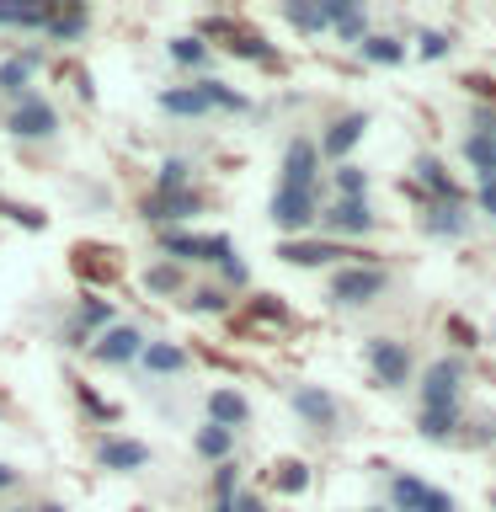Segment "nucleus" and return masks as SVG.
<instances>
[{
    "label": "nucleus",
    "instance_id": "a19ab883",
    "mask_svg": "<svg viewBox=\"0 0 496 512\" xmlns=\"http://www.w3.org/2000/svg\"><path fill=\"white\" fill-rule=\"evenodd\" d=\"M235 459L230 464H219V475H214V502H230V496H235Z\"/></svg>",
    "mask_w": 496,
    "mask_h": 512
},
{
    "label": "nucleus",
    "instance_id": "79ce46f5",
    "mask_svg": "<svg viewBox=\"0 0 496 512\" xmlns=\"http://www.w3.org/2000/svg\"><path fill=\"white\" fill-rule=\"evenodd\" d=\"M416 512H459V502L448 491H438V486H427V496H422V507Z\"/></svg>",
    "mask_w": 496,
    "mask_h": 512
},
{
    "label": "nucleus",
    "instance_id": "a211bd4d",
    "mask_svg": "<svg viewBox=\"0 0 496 512\" xmlns=\"http://www.w3.org/2000/svg\"><path fill=\"white\" fill-rule=\"evenodd\" d=\"M160 251H166V262H203L208 256V235H192V230H160Z\"/></svg>",
    "mask_w": 496,
    "mask_h": 512
},
{
    "label": "nucleus",
    "instance_id": "f03ea898",
    "mask_svg": "<svg viewBox=\"0 0 496 512\" xmlns=\"http://www.w3.org/2000/svg\"><path fill=\"white\" fill-rule=\"evenodd\" d=\"M363 358H368V374H374L379 390H406L411 384L416 358H411V347L400 342V336H374V342L363 347Z\"/></svg>",
    "mask_w": 496,
    "mask_h": 512
},
{
    "label": "nucleus",
    "instance_id": "412c9836",
    "mask_svg": "<svg viewBox=\"0 0 496 512\" xmlns=\"http://www.w3.org/2000/svg\"><path fill=\"white\" fill-rule=\"evenodd\" d=\"M192 448H198V459H208V464H230V454H235V432L208 422V427H198Z\"/></svg>",
    "mask_w": 496,
    "mask_h": 512
},
{
    "label": "nucleus",
    "instance_id": "58836bf2",
    "mask_svg": "<svg viewBox=\"0 0 496 512\" xmlns=\"http://www.w3.org/2000/svg\"><path fill=\"white\" fill-rule=\"evenodd\" d=\"M0 214H6V219H16V224H22V230H43V214H38V208H27V203H6V198H0Z\"/></svg>",
    "mask_w": 496,
    "mask_h": 512
},
{
    "label": "nucleus",
    "instance_id": "ddd939ff",
    "mask_svg": "<svg viewBox=\"0 0 496 512\" xmlns=\"http://www.w3.org/2000/svg\"><path fill=\"white\" fill-rule=\"evenodd\" d=\"M422 230L438 235V240L470 235V208H464V203H427L422 208Z\"/></svg>",
    "mask_w": 496,
    "mask_h": 512
},
{
    "label": "nucleus",
    "instance_id": "a878e982",
    "mask_svg": "<svg viewBox=\"0 0 496 512\" xmlns=\"http://www.w3.org/2000/svg\"><path fill=\"white\" fill-rule=\"evenodd\" d=\"M422 496H427L422 475H390V512H416Z\"/></svg>",
    "mask_w": 496,
    "mask_h": 512
},
{
    "label": "nucleus",
    "instance_id": "f8f14e48",
    "mask_svg": "<svg viewBox=\"0 0 496 512\" xmlns=\"http://www.w3.org/2000/svg\"><path fill=\"white\" fill-rule=\"evenodd\" d=\"M107 326H112V304H107V299H80L75 320L64 326V342H70V347H86V342H96Z\"/></svg>",
    "mask_w": 496,
    "mask_h": 512
},
{
    "label": "nucleus",
    "instance_id": "603ef678",
    "mask_svg": "<svg viewBox=\"0 0 496 512\" xmlns=\"http://www.w3.org/2000/svg\"><path fill=\"white\" fill-rule=\"evenodd\" d=\"M491 507H496V496H491Z\"/></svg>",
    "mask_w": 496,
    "mask_h": 512
},
{
    "label": "nucleus",
    "instance_id": "72a5a7b5",
    "mask_svg": "<svg viewBox=\"0 0 496 512\" xmlns=\"http://www.w3.org/2000/svg\"><path fill=\"white\" fill-rule=\"evenodd\" d=\"M198 91H203L208 112H214V107H224V112H246V96H240V91H230L224 80H198Z\"/></svg>",
    "mask_w": 496,
    "mask_h": 512
},
{
    "label": "nucleus",
    "instance_id": "bb28decb",
    "mask_svg": "<svg viewBox=\"0 0 496 512\" xmlns=\"http://www.w3.org/2000/svg\"><path fill=\"white\" fill-rule=\"evenodd\" d=\"M454 427H459V411H416V432L427 443H454Z\"/></svg>",
    "mask_w": 496,
    "mask_h": 512
},
{
    "label": "nucleus",
    "instance_id": "2f4dec72",
    "mask_svg": "<svg viewBox=\"0 0 496 512\" xmlns=\"http://www.w3.org/2000/svg\"><path fill=\"white\" fill-rule=\"evenodd\" d=\"M272 486H278L283 496L310 491V464H304V459H283V464H278V475H272Z\"/></svg>",
    "mask_w": 496,
    "mask_h": 512
},
{
    "label": "nucleus",
    "instance_id": "f257e3e1",
    "mask_svg": "<svg viewBox=\"0 0 496 512\" xmlns=\"http://www.w3.org/2000/svg\"><path fill=\"white\" fill-rule=\"evenodd\" d=\"M390 294V272L374 262H347L331 272V304L336 310H368L374 299Z\"/></svg>",
    "mask_w": 496,
    "mask_h": 512
},
{
    "label": "nucleus",
    "instance_id": "f704fd0d",
    "mask_svg": "<svg viewBox=\"0 0 496 512\" xmlns=\"http://www.w3.org/2000/svg\"><path fill=\"white\" fill-rule=\"evenodd\" d=\"M331 27H336V38H342V43L358 48V43L368 38V11H363V6H352V11L342 16V22H331Z\"/></svg>",
    "mask_w": 496,
    "mask_h": 512
},
{
    "label": "nucleus",
    "instance_id": "9b49d317",
    "mask_svg": "<svg viewBox=\"0 0 496 512\" xmlns=\"http://www.w3.org/2000/svg\"><path fill=\"white\" fill-rule=\"evenodd\" d=\"M96 464L112 470V475H134V470L150 464V448H144L139 438H102L96 443Z\"/></svg>",
    "mask_w": 496,
    "mask_h": 512
},
{
    "label": "nucleus",
    "instance_id": "a18cd8bd",
    "mask_svg": "<svg viewBox=\"0 0 496 512\" xmlns=\"http://www.w3.org/2000/svg\"><path fill=\"white\" fill-rule=\"evenodd\" d=\"M480 208L496 219V182H480Z\"/></svg>",
    "mask_w": 496,
    "mask_h": 512
},
{
    "label": "nucleus",
    "instance_id": "c756f323",
    "mask_svg": "<svg viewBox=\"0 0 496 512\" xmlns=\"http://www.w3.org/2000/svg\"><path fill=\"white\" fill-rule=\"evenodd\" d=\"M102 256H112V251H96V246H75V272L80 278H118V262H102Z\"/></svg>",
    "mask_w": 496,
    "mask_h": 512
},
{
    "label": "nucleus",
    "instance_id": "9d476101",
    "mask_svg": "<svg viewBox=\"0 0 496 512\" xmlns=\"http://www.w3.org/2000/svg\"><path fill=\"white\" fill-rule=\"evenodd\" d=\"M342 256H363V251H347L336 240H283L278 246V262L288 267H326V262H342Z\"/></svg>",
    "mask_w": 496,
    "mask_h": 512
},
{
    "label": "nucleus",
    "instance_id": "b1692460",
    "mask_svg": "<svg viewBox=\"0 0 496 512\" xmlns=\"http://www.w3.org/2000/svg\"><path fill=\"white\" fill-rule=\"evenodd\" d=\"M464 160H470V171L480 176V182H496V139L464 134Z\"/></svg>",
    "mask_w": 496,
    "mask_h": 512
},
{
    "label": "nucleus",
    "instance_id": "423d86ee",
    "mask_svg": "<svg viewBox=\"0 0 496 512\" xmlns=\"http://www.w3.org/2000/svg\"><path fill=\"white\" fill-rule=\"evenodd\" d=\"M6 128L16 139H54L59 134V112H54V102H43L38 91H27L22 102H11Z\"/></svg>",
    "mask_w": 496,
    "mask_h": 512
},
{
    "label": "nucleus",
    "instance_id": "37998d69",
    "mask_svg": "<svg viewBox=\"0 0 496 512\" xmlns=\"http://www.w3.org/2000/svg\"><path fill=\"white\" fill-rule=\"evenodd\" d=\"M470 128H475V134H486V139H496V112L491 107H475L470 112Z\"/></svg>",
    "mask_w": 496,
    "mask_h": 512
},
{
    "label": "nucleus",
    "instance_id": "09e8293b",
    "mask_svg": "<svg viewBox=\"0 0 496 512\" xmlns=\"http://www.w3.org/2000/svg\"><path fill=\"white\" fill-rule=\"evenodd\" d=\"M38 512H64V507H59V502H48V507H38Z\"/></svg>",
    "mask_w": 496,
    "mask_h": 512
},
{
    "label": "nucleus",
    "instance_id": "39448f33",
    "mask_svg": "<svg viewBox=\"0 0 496 512\" xmlns=\"http://www.w3.org/2000/svg\"><path fill=\"white\" fill-rule=\"evenodd\" d=\"M288 406H294L299 422L315 427L320 438H331V432L342 427V406H336V395L326 384H294V390H288Z\"/></svg>",
    "mask_w": 496,
    "mask_h": 512
},
{
    "label": "nucleus",
    "instance_id": "5701e85b",
    "mask_svg": "<svg viewBox=\"0 0 496 512\" xmlns=\"http://www.w3.org/2000/svg\"><path fill=\"white\" fill-rule=\"evenodd\" d=\"M32 70H38V54H16V59H6V64H0V96H11V102H22V96H27V80H32Z\"/></svg>",
    "mask_w": 496,
    "mask_h": 512
},
{
    "label": "nucleus",
    "instance_id": "dca6fc26",
    "mask_svg": "<svg viewBox=\"0 0 496 512\" xmlns=\"http://www.w3.org/2000/svg\"><path fill=\"white\" fill-rule=\"evenodd\" d=\"M416 182H422L432 198L427 203H464V187L454 182V176H448V166L443 160H432V155H422L416 160Z\"/></svg>",
    "mask_w": 496,
    "mask_h": 512
},
{
    "label": "nucleus",
    "instance_id": "aec40b11",
    "mask_svg": "<svg viewBox=\"0 0 496 512\" xmlns=\"http://www.w3.org/2000/svg\"><path fill=\"white\" fill-rule=\"evenodd\" d=\"M54 6H32V0H0V27H22V32H43Z\"/></svg>",
    "mask_w": 496,
    "mask_h": 512
},
{
    "label": "nucleus",
    "instance_id": "7ed1b4c3",
    "mask_svg": "<svg viewBox=\"0 0 496 512\" xmlns=\"http://www.w3.org/2000/svg\"><path fill=\"white\" fill-rule=\"evenodd\" d=\"M464 379H470L464 358H454V352H448V358H432L427 379H422V411H459Z\"/></svg>",
    "mask_w": 496,
    "mask_h": 512
},
{
    "label": "nucleus",
    "instance_id": "7c9ffc66",
    "mask_svg": "<svg viewBox=\"0 0 496 512\" xmlns=\"http://www.w3.org/2000/svg\"><path fill=\"white\" fill-rule=\"evenodd\" d=\"M187 310L192 315H224V310H230V294H224L219 283H203V288H192V294H187Z\"/></svg>",
    "mask_w": 496,
    "mask_h": 512
},
{
    "label": "nucleus",
    "instance_id": "4be33fe9",
    "mask_svg": "<svg viewBox=\"0 0 496 512\" xmlns=\"http://www.w3.org/2000/svg\"><path fill=\"white\" fill-rule=\"evenodd\" d=\"M86 27H91V11H86V6H54V16H48L43 32H48L54 43H75Z\"/></svg>",
    "mask_w": 496,
    "mask_h": 512
},
{
    "label": "nucleus",
    "instance_id": "3c124183",
    "mask_svg": "<svg viewBox=\"0 0 496 512\" xmlns=\"http://www.w3.org/2000/svg\"><path fill=\"white\" fill-rule=\"evenodd\" d=\"M363 512H390V507H363Z\"/></svg>",
    "mask_w": 496,
    "mask_h": 512
},
{
    "label": "nucleus",
    "instance_id": "2eb2a0df",
    "mask_svg": "<svg viewBox=\"0 0 496 512\" xmlns=\"http://www.w3.org/2000/svg\"><path fill=\"white\" fill-rule=\"evenodd\" d=\"M203 411H208V422H214V427H230V432H240L251 422V406H246V395H240V390H208Z\"/></svg>",
    "mask_w": 496,
    "mask_h": 512
},
{
    "label": "nucleus",
    "instance_id": "20e7f679",
    "mask_svg": "<svg viewBox=\"0 0 496 512\" xmlns=\"http://www.w3.org/2000/svg\"><path fill=\"white\" fill-rule=\"evenodd\" d=\"M144 326H134V320H112V326L91 342V363H102V368H128V363H139V352H144Z\"/></svg>",
    "mask_w": 496,
    "mask_h": 512
},
{
    "label": "nucleus",
    "instance_id": "393cba45",
    "mask_svg": "<svg viewBox=\"0 0 496 512\" xmlns=\"http://www.w3.org/2000/svg\"><path fill=\"white\" fill-rule=\"evenodd\" d=\"M166 54H171V64H182V70H203V64L214 59V48H208L198 32H187V38H171L166 43Z\"/></svg>",
    "mask_w": 496,
    "mask_h": 512
},
{
    "label": "nucleus",
    "instance_id": "cd10ccee",
    "mask_svg": "<svg viewBox=\"0 0 496 512\" xmlns=\"http://www.w3.org/2000/svg\"><path fill=\"white\" fill-rule=\"evenodd\" d=\"M144 288L160 294V299H171V294H182V288H187V278H182V267H176V262H155L150 272H144Z\"/></svg>",
    "mask_w": 496,
    "mask_h": 512
},
{
    "label": "nucleus",
    "instance_id": "473e14b6",
    "mask_svg": "<svg viewBox=\"0 0 496 512\" xmlns=\"http://www.w3.org/2000/svg\"><path fill=\"white\" fill-rule=\"evenodd\" d=\"M187 182H192V160H182V155H171L166 166H160V176H155V192H187Z\"/></svg>",
    "mask_w": 496,
    "mask_h": 512
},
{
    "label": "nucleus",
    "instance_id": "6e6552de",
    "mask_svg": "<svg viewBox=\"0 0 496 512\" xmlns=\"http://www.w3.org/2000/svg\"><path fill=\"white\" fill-rule=\"evenodd\" d=\"M315 198H320V187L315 192H288V187H278L272 192V224H278V230H288V235H304L315 224Z\"/></svg>",
    "mask_w": 496,
    "mask_h": 512
},
{
    "label": "nucleus",
    "instance_id": "0eeeda50",
    "mask_svg": "<svg viewBox=\"0 0 496 512\" xmlns=\"http://www.w3.org/2000/svg\"><path fill=\"white\" fill-rule=\"evenodd\" d=\"M288 192H315L320 187V144L315 139H288V150H283V182Z\"/></svg>",
    "mask_w": 496,
    "mask_h": 512
},
{
    "label": "nucleus",
    "instance_id": "f3484780",
    "mask_svg": "<svg viewBox=\"0 0 496 512\" xmlns=\"http://www.w3.org/2000/svg\"><path fill=\"white\" fill-rule=\"evenodd\" d=\"M363 128H368V112H347V118H336L326 128V139H320V160H342L352 144L363 139Z\"/></svg>",
    "mask_w": 496,
    "mask_h": 512
},
{
    "label": "nucleus",
    "instance_id": "c9c22d12",
    "mask_svg": "<svg viewBox=\"0 0 496 512\" xmlns=\"http://www.w3.org/2000/svg\"><path fill=\"white\" fill-rule=\"evenodd\" d=\"M336 198H368V171L363 166H342V171H336Z\"/></svg>",
    "mask_w": 496,
    "mask_h": 512
},
{
    "label": "nucleus",
    "instance_id": "4468645a",
    "mask_svg": "<svg viewBox=\"0 0 496 512\" xmlns=\"http://www.w3.org/2000/svg\"><path fill=\"white\" fill-rule=\"evenodd\" d=\"M187 347H176V342H144V352H139V368L150 379H171V374H187Z\"/></svg>",
    "mask_w": 496,
    "mask_h": 512
},
{
    "label": "nucleus",
    "instance_id": "8fccbe9b",
    "mask_svg": "<svg viewBox=\"0 0 496 512\" xmlns=\"http://www.w3.org/2000/svg\"><path fill=\"white\" fill-rule=\"evenodd\" d=\"M6 512H38V507H6Z\"/></svg>",
    "mask_w": 496,
    "mask_h": 512
},
{
    "label": "nucleus",
    "instance_id": "1a4fd4ad",
    "mask_svg": "<svg viewBox=\"0 0 496 512\" xmlns=\"http://www.w3.org/2000/svg\"><path fill=\"white\" fill-rule=\"evenodd\" d=\"M326 230L331 235H374L379 230V214L368 208V198H336L326 208Z\"/></svg>",
    "mask_w": 496,
    "mask_h": 512
},
{
    "label": "nucleus",
    "instance_id": "de8ad7c7",
    "mask_svg": "<svg viewBox=\"0 0 496 512\" xmlns=\"http://www.w3.org/2000/svg\"><path fill=\"white\" fill-rule=\"evenodd\" d=\"M16 480H22V475H16V470H11V464H0V491H11V486H16Z\"/></svg>",
    "mask_w": 496,
    "mask_h": 512
},
{
    "label": "nucleus",
    "instance_id": "4c0bfd02",
    "mask_svg": "<svg viewBox=\"0 0 496 512\" xmlns=\"http://www.w3.org/2000/svg\"><path fill=\"white\" fill-rule=\"evenodd\" d=\"M416 54H422V59H443L448 54V32H438V27L416 32Z\"/></svg>",
    "mask_w": 496,
    "mask_h": 512
},
{
    "label": "nucleus",
    "instance_id": "ea45409f",
    "mask_svg": "<svg viewBox=\"0 0 496 512\" xmlns=\"http://www.w3.org/2000/svg\"><path fill=\"white\" fill-rule=\"evenodd\" d=\"M219 278H224V294H230V288H246V283H251V272H246V262H240V256H224V262H219Z\"/></svg>",
    "mask_w": 496,
    "mask_h": 512
},
{
    "label": "nucleus",
    "instance_id": "e433bc0d",
    "mask_svg": "<svg viewBox=\"0 0 496 512\" xmlns=\"http://www.w3.org/2000/svg\"><path fill=\"white\" fill-rule=\"evenodd\" d=\"M283 16H288V22H294L299 32H320V27H326V11L310 6V0H299V6H283Z\"/></svg>",
    "mask_w": 496,
    "mask_h": 512
},
{
    "label": "nucleus",
    "instance_id": "c85d7f7f",
    "mask_svg": "<svg viewBox=\"0 0 496 512\" xmlns=\"http://www.w3.org/2000/svg\"><path fill=\"white\" fill-rule=\"evenodd\" d=\"M358 54L368 64H400V59H406V48H400V38H390V32H384V38H379V32H368V38L358 43Z\"/></svg>",
    "mask_w": 496,
    "mask_h": 512
},
{
    "label": "nucleus",
    "instance_id": "49530a36",
    "mask_svg": "<svg viewBox=\"0 0 496 512\" xmlns=\"http://www.w3.org/2000/svg\"><path fill=\"white\" fill-rule=\"evenodd\" d=\"M235 512H267L262 496H235Z\"/></svg>",
    "mask_w": 496,
    "mask_h": 512
},
{
    "label": "nucleus",
    "instance_id": "6ab92c4d",
    "mask_svg": "<svg viewBox=\"0 0 496 512\" xmlns=\"http://www.w3.org/2000/svg\"><path fill=\"white\" fill-rule=\"evenodd\" d=\"M155 102H160V112H171V118H208V102H203L198 86H166Z\"/></svg>",
    "mask_w": 496,
    "mask_h": 512
},
{
    "label": "nucleus",
    "instance_id": "c03bdc74",
    "mask_svg": "<svg viewBox=\"0 0 496 512\" xmlns=\"http://www.w3.org/2000/svg\"><path fill=\"white\" fill-rule=\"evenodd\" d=\"M80 406H86V411H96V416H102V422H112V416H118V411H112V406H107L102 395H91L86 384H80Z\"/></svg>",
    "mask_w": 496,
    "mask_h": 512
}]
</instances>
